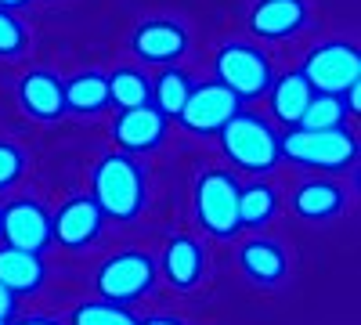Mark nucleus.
<instances>
[{
	"label": "nucleus",
	"mask_w": 361,
	"mask_h": 325,
	"mask_svg": "<svg viewBox=\"0 0 361 325\" xmlns=\"http://www.w3.org/2000/svg\"><path fill=\"white\" fill-rule=\"evenodd\" d=\"M304 80L311 83L314 94H343L347 87L361 80V54L354 44H322L307 54L304 62Z\"/></svg>",
	"instance_id": "6"
},
{
	"label": "nucleus",
	"mask_w": 361,
	"mask_h": 325,
	"mask_svg": "<svg viewBox=\"0 0 361 325\" xmlns=\"http://www.w3.org/2000/svg\"><path fill=\"white\" fill-rule=\"evenodd\" d=\"M202 268H206V257H202V246L188 235H173L166 243V253H163V271L170 278V286L177 289H192L199 278H202Z\"/></svg>",
	"instance_id": "15"
},
{
	"label": "nucleus",
	"mask_w": 361,
	"mask_h": 325,
	"mask_svg": "<svg viewBox=\"0 0 361 325\" xmlns=\"http://www.w3.org/2000/svg\"><path fill=\"white\" fill-rule=\"evenodd\" d=\"M105 83H109V102H116L119 109H137L152 98V83L137 69H116L112 76H105Z\"/></svg>",
	"instance_id": "22"
},
{
	"label": "nucleus",
	"mask_w": 361,
	"mask_h": 325,
	"mask_svg": "<svg viewBox=\"0 0 361 325\" xmlns=\"http://www.w3.org/2000/svg\"><path fill=\"white\" fill-rule=\"evenodd\" d=\"M282 156L314 166V170H343L354 163L357 156V141L347 127H333V130H304L296 127L293 134L279 137Z\"/></svg>",
	"instance_id": "3"
},
{
	"label": "nucleus",
	"mask_w": 361,
	"mask_h": 325,
	"mask_svg": "<svg viewBox=\"0 0 361 325\" xmlns=\"http://www.w3.org/2000/svg\"><path fill=\"white\" fill-rule=\"evenodd\" d=\"M293 210L304 221H329L343 210V188L333 181H307L296 188Z\"/></svg>",
	"instance_id": "18"
},
{
	"label": "nucleus",
	"mask_w": 361,
	"mask_h": 325,
	"mask_svg": "<svg viewBox=\"0 0 361 325\" xmlns=\"http://www.w3.org/2000/svg\"><path fill=\"white\" fill-rule=\"evenodd\" d=\"M221 141H224V152L231 163H238L243 170H253V173H264L279 163L282 149H279V134L271 130L267 120L253 112H235L231 120L217 130Z\"/></svg>",
	"instance_id": "2"
},
{
	"label": "nucleus",
	"mask_w": 361,
	"mask_h": 325,
	"mask_svg": "<svg viewBox=\"0 0 361 325\" xmlns=\"http://www.w3.org/2000/svg\"><path fill=\"white\" fill-rule=\"evenodd\" d=\"M98 210L116 221H134L145 210V173L130 156H105L94 170Z\"/></svg>",
	"instance_id": "1"
},
{
	"label": "nucleus",
	"mask_w": 361,
	"mask_h": 325,
	"mask_svg": "<svg viewBox=\"0 0 361 325\" xmlns=\"http://www.w3.org/2000/svg\"><path fill=\"white\" fill-rule=\"evenodd\" d=\"M22 170H25V156H22V149H15L11 141H0V192L11 188L18 177H22Z\"/></svg>",
	"instance_id": "26"
},
{
	"label": "nucleus",
	"mask_w": 361,
	"mask_h": 325,
	"mask_svg": "<svg viewBox=\"0 0 361 325\" xmlns=\"http://www.w3.org/2000/svg\"><path fill=\"white\" fill-rule=\"evenodd\" d=\"M307 22V0H257L250 11V29L264 40L293 37Z\"/></svg>",
	"instance_id": "12"
},
{
	"label": "nucleus",
	"mask_w": 361,
	"mask_h": 325,
	"mask_svg": "<svg viewBox=\"0 0 361 325\" xmlns=\"http://www.w3.org/2000/svg\"><path fill=\"white\" fill-rule=\"evenodd\" d=\"M0 325H8V321H4V318H0Z\"/></svg>",
	"instance_id": "32"
},
{
	"label": "nucleus",
	"mask_w": 361,
	"mask_h": 325,
	"mask_svg": "<svg viewBox=\"0 0 361 325\" xmlns=\"http://www.w3.org/2000/svg\"><path fill=\"white\" fill-rule=\"evenodd\" d=\"M47 268L37 253H25L15 246H0V286H8L15 297L18 293H33L40 289Z\"/></svg>",
	"instance_id": "16"
},
{
	"label": "nucleus",
	"mask_w": 361,
	"mask_h": 325,
	"mask_svg": "<svg viewBox=\"0 0 361 325\" xmlns=\"http://www.w3.org/2000/svg\"><path fill=\"white\" fill-rule=\"evenodd\" d=\"M243 271L260 282V286H275L286 275V253L279 243H267V239H250L243 246Z\"/></svg>",
	"instance_id": "19"
},
{
	"label": "nucleus",
	"mask_w": 361,
	"mask_h": 325,
	"mask_svg": "<svg viewBox=\"0 0 361 325\" xmlns=\"http://www.w3.org/2000/svg\"><path fill=\"white\" fill-rule=\"evenodd\" d=\"M217 83L235 98H257L271 87V62L250 44H224L217 54Z\"/></svg>",
	"instance_id": "7"
},
{
	"label": "nucleus",
	"mask_w": 361,
	"mask_h": 325,
	"mask_svg": "<svg viewBox=\"0 0 361 325\" xmlns=\"http://www.w3.org/2000/svg\"><path fill=\"white\" fill-rule=\"evenodd\" d=\"M22 4H29V0H0V8H4V11H11V8H22Z\"/></svg>",
	"instance_id": "31"
},
{
	"label": "nucleus",
	"mask_w": 361,
	"mask_h": 325,
	"mask_svg": "<svg viewBox=\"0 0 361 325\" xmlns=\"http://www.w3.org/2000/svg\"><path fill=\"white\" fill-rule=\"evenodd\" d=\"M0 231H4L8 246L25 250V253H44L51 239V214L37 199H15L0 210Z\"/></svg>",
	"instance_id": "8"
},
{
	"label": "nucleus",
	"mask_w": 361,
	"mask_h": 325,
	"mask_svg": "<svg viewBox=\"0 0 361 325\" xmlns=\"http://www.w3.org/2000/svg\"><path fill=\"white\" fill-rule=\"evenodd\" d=\"M102 221H105V214L98 210V202L90 195H76L51 217V239L66 250H83L87 243L98 239Z\"/></svg>",
	"instance_id": "10"
},
{
	"label": "nucleus",
	"mask_w": 361,
	"mask_h": 325,
	"mask_svg": "<svg viewBox=\"0 0 361 325\" xmlns=\"http://www.w3.org/2000/svg\"><path fill=\"white\" fill-rule=\"evenodd\" d=\"M343 116H347V102H340V94H314L296 127H304V130H333V127H343Z\"/></svg>",
	"instance_id": "24"
},
{
	"label": "nucleus",
	"mask_w": 361,
	"mask_h": 325,
	"mask_svg": "<svg viewBox=\"0 0 361 325\" xmlns=\"http://www.w3.org/2000/svg\"><path fill=\"white\" fill-rule=\"evenodd\" d=\"M195 214L199 224L217 235V239H231L243 228L238 224V181L228 170H206L195 185Z\"/></svg>",
	"instance_id": "4"
},
{
	"label": "nucleus",
	"mask_w": 361,
	"mask_h": 325,
	"mask_svg": "<svg viewBox=\"0 0 361 325\" xmlns=\"http://www.w3.org/2000/svg\"><path fill=\"white\" fill-rule=\"evenodd\" d=\"M192 80H188V73H180V69H166V73H159V80H156V87H152V94H156V109L163 112V116H177L180 109H185V102H188V94H192Z\"/></svg>",
	"instance_id": "23"
},
{
	"label": "nucleus",
	"mask_w": 361,
	"mask_h": 325,
	"mask_svg": "<svg viewBox=\"0 0 361 325\" xmlns=\"http://www.w3.org/2000/svg\"><path fill=\"white\" fill-rule=\"evenodd\" d=\"M235 112H238V98L224 83H202V87H192V94H188L185 109L177 112V120L195 134H214Z\"/></svg>",
	"instance_id": "9"
},
{
	"label": "nucleus",
	"mask_w": 361,
	"mask_h": 325,
	"mask_svg": "<svg viewBox=\"0 0 361 325\" xmlns=\"http://www.w3.org/2000/svg\"><path fill=\"white\" fill-rule=\"evenodd\" d=\"M152 282H156V260L141 250H123L98 268V293L102 300L112 304H130L145 297Z\"/></svg>",
	"instance_id": "5"
},
{
	"label": "nucleus",
	"mask_w": 361,
	"mask_h": 325,
	"mask_svg": "<svg viewBox=\"0 0 361 325\" xmlns=\"http://www.w3.org/2000/svg\"><path fill=\"white\" fill-rule=\"evenodd\" d=\"M22 44H25V29H22V22H18L11 11L0 8V54H18Z\"/></svg>",
	"instance_id": "27"
},
{
	"label": "nucleus",
	"mask_w": 361,
	"mask_h": 325,
	"mask_svg": "<svg viewBox=\"0 0 361 325\" xmlns=\"http://www.w3.org/2000/svg\"><path fill=\"white\" fill-rule=\"evenodd\" d=\"M11 314H15V293H11L8 286H0V318L8 321Z\"/></svg>",
	"instance_id": "28"
},
{
	"label": "nucleus",
	"mask_w": 361,
	"mask_h": 325,
	"mask_svg": "<svg viewBox=\"0 0 361 325\" xmlns=\"http://www.w3.org/2000/svg\"><path fill=\"white\" fill-rule=\"evenodd\" d=\"M105 105H109V83L102 73H80L66 83V109L102 112Z\"/></svg>",
	"instance_id": "20"
},
{
	"label": "nucleus",
	"mask_w": 361,
	"mask_h": 325,
	"mask_svg": "<svg viewBox=\"0 0 361 325\" xmlns=\"http://www.w3.org/2000/svg\"><path fill=\"white\" fill-rule=\"evenodd\" d=\"M73 325H141L123 304L112 300H87L73 311Z\"/></svg>",
	"instance_id": "25"
},
{
	"label": "nucleus",
	"mask_w": 361,
	"mask_h": 325,
	"mask_svg": "<svg viewBox=\"0 0 361 325\" xmlns=\"http://www.w3.org/2000/svg\"><path fill=\"white\" fill-rule=\"evenodd\" d=\"M134 51L145 62H173L188 51V37L173 22H145L134 33Z\"/></svg>",
	"instance_id": "13"
},
{
	"label": "nucleus",
	"mask_w": 361,
	"mask_h": 325,
	"mask_svg": "<svg viewBox=\"0 0 361 325\" xmlns=\"http://www.w3.org/2000/svg\"><path fill=\"white\" fill-rule=\"evenodd\" d=\"M267 91H271V112H275L282 123H289V127L300 123V116H304V109L314 98V91H311V83L304 80V73H289V76L271 83Z\"/></svg>",
	"instance_id": "17"
},
{
	"label": "nucleus",
	"mask_w": 361,
	"mask_h": 325,
	"mask_svg": "<svg viewBox=\"0 0 361 325\" xmlns=\"http://www.w3.org/2000/svg\"><path fill=\"white\" fill-rule=\"evenodd\" d=\"M116 141L127 152H152L156 145L166 137V116L156 105H137V109H123L119 120L112 127Z\"/></svg>",
	"instance_id": "11"
},
{
	"label": "nucleus",
	"mask_w": 361,
	"mask_h": 325,
	"mask_svg": "<svg viewBox=\"0 0 361 325\" xmlns=\"http://www.w3.org/2000/svg\"><path fill=\"white\" fill-rule=\"evenodd\" d=\"M279 210V195L271 185H246L238 188V224H250V228H260L275 217Z\"/></svg>",
	"instance_id": "21"
},
{
	"label": "nucleus",
	"mask_w": 361,
	"mask_h": 325,
	"mask_svg": "<svg viewBox=\"0 0 361 325\" xmlns=\"http://www.w3.org/2000/svg\"><path fill=\"white\" fill-rule=\"evenodd\" d=\"M141 325H185V321H177V318H166V314H159V318H145Z\"/></svg>",
	"instance_id": "29"
},
{
	"label": "nucleus",
	"mask_w": 361,
	"mask_h": 325,
	"mask_svg": "<svg viewBox=\"0 0 361 325\" xmlns=\"http://www.w3.org/2000/svg\"><path fill=\"white\" fill-rule=\"evenodd\" d=\"M18 102L37 120H58L66 112V83H58L51 73H29L18 87Z\"/></svg>",
	"instance_id": "14"
},
{
	"label": "nucleus",
	"mask_w": 361,
	"mask_h": 325,
	"mask_svg": "<svg viewBox=\"0 0 361 325\" xmlns=\"http://www.w3.org/2000/svg\"><path fill=\"white\" fill-rule=\"evenodd\" d=\"M15 325H62V321H54V318H22Z\"/></svg>",
	"instance_id": "30"
}]
</instances>
